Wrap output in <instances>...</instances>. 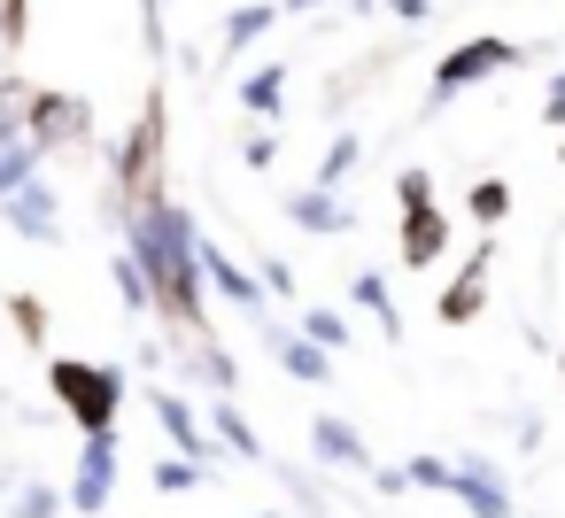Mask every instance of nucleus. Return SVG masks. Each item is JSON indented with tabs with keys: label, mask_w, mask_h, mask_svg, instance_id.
<instances>
[{
	"label": "nucleus",
	"mask_w": 565,
	"mask_h": 518,
	"mask_svg": "<svg viewBox=\"0 0 565 518\" xmlns=\"http://www.w3.org/2000/svg\"><path fill=\"white\" fill-rule=\"evenodd\" d=\"M125 233L156 279V310L171 325L202 333V233H194V217L179 202H148V209H125Z\"/></svg>",
	"instance_id": "f257e3e1"
},
{
	"label": "nucleus",
	"mask_w": 565,
	"mask_h": 518,
	"mask_svg": "<svg viewBox=\"0 0 565 518\" xmlns=\"http://www.w3.org/2000/svg\"><path fill=\"white\" fill-rule=\"evenodd\" d=\"M47 387H55V402L78 418V433H109L117 410H125V379L102 371V364H86V356H55V364H47Z\"/></svg>",
	"instance_id": "f03ea898"
},
{
	"label": "nucleus",
	"mask_w": 565,
	"mask_h": 518,
	"mask_svg": "<svg viewBox=\"0 0 565 518\" xmlns=\"http://www.w3.org/2000/svg\"><path fill=\"white\" fill-rule=\"evenodd\" d=\"M519 63V47L511 40H465V47H449L441 63H434V86H426V109H441V101H457L465 86H480V78H495V71H511Z\"/></svg>",
	"instance_id": "7ed1b4c3"
},
{
	"label": "nucleus",
	"mask_w": 565,
	"mask_h": 518,
	"mask_svg": "<svg viewBox=\"0 0 565 518\" xmlns=\"http://www.w3.org/2000/svg\"><path fill=\"white\" fill-rule=\"evenodd\" d=\"M156 163H163V94H148V109H140V132H132V140H125V155H117L125 209H148V202H156Z\"/></svg>",
	"instance_id": "20e7f679"
},
{
	"label": "nucleus",
	"mask_w": 565,
	"mask_h": 518,
	"mask_svg": "<svg viewBox=\"0 0 565 518\" xmlns=\"http://www.w3.org/2000/svg\"><path fill=\"white\" fill-rule=\"evenodd\" d=\"M24 132H32L40 148H71V140H86V101H71V94H32V101H24Z\"/></svg>",
	"instance_id": "39448f33"
},
{
	"label": "nucleus",
	"mask_w": 565,
	"mask_h": 518,
	"mask_svg": "<svg viewBox=\"0 0 565 518\" xmlns=\"http://www.w3.org/2000/svg\"><path fill=\"white\" fill-rule=\"evenodd\" d=\"M449 256V217L434 202H403V271H434Z\"/></svg>",
	"instance_id": "423d86ee"
},
{
	"label": "nucleus",
	"mask_w": 565,
	"mask_h": 518,
	"mask_svg": "<svg viewBox=\"0 0 565 518\" xmlns=\"http://www.w3.org/2000/svg\"><path fill=\"white\" fill-rule=\"evenodd\" d=\"M488 263H495V240H480V248L465 256V271L441 287V310H434L441 325H472V317H480V302H488Z\"/></svg>",
	"instance_id": "0eeeda50"
},
{
	"label": "nucleus",
	"mask_w": 565,
	"mask_h": 518,
	"mask_svg": "<svg viewBox=\"0 0 565 518\" xmlns=\"http://www.w3.org/2000/svg\"><path fill=\"white\" fill-rule=\"evenodd\" d=\"M117 495V425L109 433H86V456H78V479H71V503L78 510H102Z\"/></svg>",
	"instance_id": "6e6552de"
},
{
	"label": "nucleus",
	"mask_w": 565,
	"mask_h": 518,
	"mask_svg": "<svg viewBox=\"0 0 565 518\" xmlns=\"http://www.w3.org/2000/svg\"><path fill=\"white\" fill-rule=\"evenodd\" d=\"M0 209H9V225H17L24 240H55V233H63V209H55V194H47L40 171H32L17 194H0Z\"/></svg>",
	"instance_id": "1a4fd4ad"
},
{
	"label": "nucleus",
	"mask_w": 565,
	"mask_h": 518,
	"mask_svg": "<svg viewBox=\"0 0 565 518\" xmlns=\"http://www.w3.org/2000/svg\"><path fill=\"white\" fill-rule=\"evenodd\" d=\"M449 495L472 510V518H511V487L480 464V456H457V479H449Z\"/></svg>",
	"instance_id": "9d476101"
},
{
	"label": "nucleus",
	"mask_w": 565,
	"mask_h": 518,
	"mask_svg": "<svg viewBox=\"0 0 565 518\" xmlns=\"http://www.w3.org/2000/svg\"><path fill=\"white\" fill-rule=\"evenodd\" d=\"M202 279H210L217 294H233L248 317H264V279H256V271H241V263H233L225 248H210V240H202Z\"/></svg>",
	"instance_id": "9b49d317"
},
{
	"label": "nucleus",
	"mask_w": 565,
	"mask_h": 518,
	"mask_svg": "<svg viewBox=\"0 0 565 518\" xmlns=\"http://www.w3.org/2000/svg\"><path fill=\"white\" fill-rule=\"evenodd\" d=\"M256 325L271 333V348H279V364H287V371H295L302 387H318V379H333V348H318L310 333H302V341H287V333H279L271 317H256Z\"/></svg>",
	"instance_id": "f8f14e48"
},
{
	"label": "nucleus",
	"mask_w": 565,
	"mask_h": 518,
	"mask_svg": "<svg viewBox=\"0 0 565 518\" xmlns=\"http://www.w3.org/2000/svg\"><path fill=\"white\" fill-rule=\"evenodd\" d=\"M287 217H295L302 233H349V202H341V186H310V194H295Z\"/></svg>",
	"instance_id": "ddd939ff"
},
{
	"label": "nucleus",
	"mask_w": 565,
	"mask_h": 518,
	"mask_svg": "<svg viewBox=\"0 0 565 518\" xmlns=\"http://www.w3.org/2000/svg\"><path fill=\"white\" fill-rule=\"evenodd\" d=\"M156 418H163V433H171V441H179L186 456H210V449H217V441L202 433V418H194V410L179 402V387H156Z\"/></svg>",
	"instance_id": "4468645a"
},
{
	"label": "nucleus",
	"mask_w": 565,
	"mask_h": 518,
	"mask_svg": "<svg viewBox=\"0 0 565 518\" xmlns=\"http://www.w3.org/2000/svg\"><path fill=\"white\" fill-rule=\"evenodd\" d=\"M310 449H318V456H326V464H372V456H364V441H356V425H349V418H318V425H310Z\"/></svg>",
	"instance_id": "2eb2a0df"
},
{
	"label": "nucleus",
	"mask_w": 565,
	"mask_h": 518,
	"mask_svg": "<svg viewBox=\"0 0 565 518\" xmlns=\"http://www.w3.org/2000/svg\"><path fill=\"white\" fill-rule=\"evenodd\" d=\"M40 155H47V148H40L32 132H17V140H0V194H17V186H24V179L40 171Z\"/></svg>",
	"instance_id": "dca6fc26"
},
{
	"label": "nucleus",
	"mask_w": 565,
	"mask_h": 518,
	"mask_svg": "<svg viewBox=\"0 0 565 518\" xmlns=\"http://www.w3.org/2000/svg\"><path fill=\"white\" fill-rule=\"evenodd\" d=\"M465 217H472L480 233H495V225L511 217V186H503V179H480V186L465 194Z\"/></svg>",
	"instance_id": "f3484780"
},
{
	"label": "nucleus",
	"mask_w": 565,
	"mask_h": 518,
	"mask_svg": "<svg viewBox=\"0 0 565 518\" xmlns=\"http://www.w3.org/2000/svg\"><path fill=\"white\" fill-rule=\"evenodd\" d=\"M356 310H372V325H380L387 341L403 333V317H395V294H387V279H380V271H356Z\"/></svg>",
	"instance_id": "a211bd4d"
},
{
	"label": "nucleus",
	"mask_w": 565,
	"mask_h": 518,
	"mask_svg": "<svg viewBox=\"0 0 565 518\" xmlns=\"http://www.w3.org/2000/svg\"><path fill=\"white\" fill-rule=\"evenodd\" d=\"M210 433H217L225 449H241L248 464H264V441H256V425H248V418H241L233 402H217V418H210Z\"/></svg>",
	"instance_id": "6ab92c4d"
},
{
	"label": "nucleus",
	"mask_w": 565,
	"mask_h": 518,
	"mask_svg": "<svg viewBox=\"0 0 565 518\" xmlns=\"http://www.w3.org/2000/svg\"><path fill=\"white\" fill-rule=\"evenodd\" d=\"M279 94H287V63H264L248 86H241V109H256V117H271L279 109Z\"/></svg>",
	"instance_id": "aec40b11"
},
{
	"label": "nucleus",
	"mask_w": 565,
	"mask_h": 518,
	"mask_svg": "<svg viewBox=\"0 0 565 518\" xmlns=\"http://www.w3.org/2000/svg\"><path fill=\"white\" fill-rule=\"evenodd\" d=\"M109 279H117V294H125L132 310H156V279H148V263H140V256H117V263H109Z\"/></svg>",
	"instance_id": "412c9836"
},
{
	"label": "nucleus",
	"mask_w": 565,
	"mask_h": 518,
	"mask_svg": "<svg viewBox=\"0 0 565 518\" xmlns=\"http://www.w3.org/2000/svg\"><path fill=\"white\" fill-rule=\"evenodd\" d=\"M271 17H279V9H233V17H225V47H233V55L256 47V40L271 32Z\"/></svg>",
	"instance_id": "4be33fe9"
},
{
	"label": "nucleus",
	"mask_w": 565,
	"mask_h": 518,
	"mask_svg": "<svg viewBox=\"0 0 565 518\" xmlns=\"http://www.w3.org/2000/svg\"><path fill=\"white\" fill-rule=\"evenodd\" d=\"M356 155H364V140H356V132H341V140L326 148V163H318V186H341V179L356 171Z\"/></svg>",
	"instance_id": "5701e85b"
},
{
	"label": "nucleus",
	"mask_w": 565,
	"mask_h": 518,
	"mask_svg": "<svg viewBox=\"0 0 565 518\" xmlns=\"http://www.w3.org/2000/svg\"><path fill=\"white\" fill-rule=\"evenodd\" d=\"M156 487H163V495L202 487V456H186V449H179V456H163V464H156Z\"/></svg>",
	"instance_id": "b1692460"
},
{
	"label": "nucleus",
	"mask_w": 565,
	"mask_h": 518,
	"mask_svg": "<svg viewBox=\"0 0 565 518\" xmlns=\"http://www.w3.org/2000/svg\"><path fill=\"white\" fill-rule=\"evenodd\" d=\"M63 503H71V495H55V487H47V479H32V487H24V495H17V503H9V518H55V510H63Z\"/></svg>",
	"instance_id": "393cba45"
},
{
	"label": "nucleus",
	"mask_w": 565,
	"mask_h": 518,
	"mask_svg": "<svg viewBox=\"0 0 565 518\" xmlns=\"http://www.w3.org/2000/svg\"><path fill=\"white\" fill-rule=\"evenodd\" d=\"M9 317H17V333H24L32 348L47 341V302H40V294H17V302H9Z\"/></svg>",
	"instance_id": "a878e982"
},
{
	"label": "nucleus",
	"mask_w": 565,
	"mask_h": 518,
	"mask_svg": "<svg viewBox=\"0 0 565 518\" xmlns=\"http://www.w3.org/2000/svg\"><path fill=\"white\" fill-rule=\"evenodd\" d=\"M194 371H202L210 387H233V379H241V371H233V356H225L217 341H194Z\"/></svg>",
	"instance_id": "bb28decb"
},
{
	"label": "nucleus",
	"mask_w": 565,
	"mask_h": 518,
	"mask_svg": "<svg viewBox=\"0 0 565 518\" xmlns=\"http://www.w3.org/2000/svg\"><path fill=\"white\" fill-rule=\"evenodd\" d=\"M302 333H310L318 348H341V341H349V317H341V310H310V317H302Z\"/></svg>",
	"instance_id": "cd10ccee"
},
{
	"label": "nucleus",
	"mask_w": 565,
	"mask_h": 518,
	"mask_svg": "<svg viewBox=\"0 0 565 518\" xmlns=\"http://www.w3.org/2000/svg\"><path fill=\"white\" fill-rule=\"evenodd\" d=\"M457 479V464H441V456H418L411 464V487H449Z\"/></svg>",
	"instance_id": "c85d7f7f"
},
{
	"label": "nucleus",
	"mask_w": 565,
	"mask_h": 518,
	"mask_svg": "<svg viewBox=\"0 0 565 518\" xmlns=\"http://www.w3.org/2000/svg\"><path fill=\"white\" fill-rule=\"evenodd\" d=\"M403 202H434V179H426V171H403V179H395V209H403Z\"/></svg>",
	"instance_id": "c756f323"
},
{
	"label": "nucleus",
	"mask_w": 565,
	"mask_h": 518,
	"mask_svg": "<svg viewBox=\"0 0 565 518\" xmlns=\"http://www.w3.org/2000/svg\"><path fill=\"white\" fill-rule=\"evenodd\" d=\"M241 155H248V163H256V171H264V163H271V155H279V132H248V148H241Z\"/></svg>",
	"instance_id": "7c9ffc66"
},
{
	"label": "nucleus",
	"mask_w": 565,
	"mask_h": 518,
	"mask_svg": "<svg viewBox=\"0 0 565 518\" xmlns=\"http://www.w3.org/2000/svg\"><path fill=\"white\" fill-rule=\"evenodd\" d=\"M542 125L565 132V78H550V101H542Z\"/></svg>",
	"instance_id": "2f4dec72"
},
{
	"label": "nucleus",
	"mask_w": 565,
	"mask_h": 518,
	"mask_svg": "<svg viewBox=\"0 0 565 518\" xmlns=\"http://www.w3.org/2000/svg\"><path fill=\"white\" fill-rule=\"evenodd\" d=\"M148 9V47H163V0H140Z\"/></svg>",
	"instance_id": "473e14b6"
},
{
	"label": "nucleus",
	"mask_w": 565,
	"mask_h": 518,
	"mask_svg": "<svg viewBox=\"0 0 565 518\" xmlns=\"http://www.w3.org/2000/svg\"><path fill=\"white\" fill-rule=\"evenodd\" d=\"M387 9H395L403 24H418V17H426V0H387Z\"/></svg>",
	"instance_id": "72a5a7b5"
},
{
	"label": "nucleus",
	"mask_w": 565,
	"mask_h": 518,
	"mask_svg": "<svg viewBox=\"0 0 565 518\" xmlns=\"http://www.w3.org/2000/svg\"><path fill=\"white\" fill-rule=\"evenodd\" d=\"M279 9H295V17H302V9H318V0H279Z\"/></svg>",
	"instance_id": "f704fd0d"
},
{
	"label": "nucleus",
	"mask_w": 565,
	"mask_h": 518,
	"mask_svg": "<svg viewBox=\"0 0 565 518\" xmlns=\"http://www.w3.org/2000/svg\"><path fill=\"white\" fill-rule=\"evenodd\" d=\"M356 9H372V0H356Z\"/></svg>",
	"instance_id": "c9c22d12"
},
{
	"label": "nucleus",
	"mask_w": 565,
	"mask_h": 518,
	"mask_svg": "<svg viewBox=\"0 0 565 518\" xmlns=\"http://www.w3.org/2000/svg\"><path fill=\"white\" fill-rule=\"evenodd\" d=\"M557 371H565V356H557Z\"/></svg>",
	"instance_id": "e433bc0d"
},
{
	"label": "nucleus",
	"mask_w": 565,
	"mask_h": 518,
	"mask_svg": "<svg viewBox=\"0 0 565 518\" xmlns=\"http://www.w3.org/2000/svg\"><path fill=\"white\" fill-rule=\"evenodd\" d=\"M557 78H565V71H557Z\"/></svg>",
	"instance_id": "4c0bfd02"
}]
</instances>
